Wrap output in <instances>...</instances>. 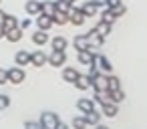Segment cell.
<instances>
[{
  "mask_svg": "<svg viewBox=\"0 0 147 129\" xmlns=\"http://www.w3.org/2000/svg\"><path fill=\"white\" fill-rule=\"evenodd\" d=\"M4 32H6V30H4V26L0 24V38H4Z\"/></svg>",
  "mask_w": 147,
  "mask_h": 129,
  "instance_id": "cell-39",
  "label": "cell"
},
{
  "mask_svg": "<svg viewBox=\"0 0 147 129\" xmlns=\"http://www.w3.org/2000/svg\"><path fill=\"white\" fill-rule=\"evenodd\" d=\"M55 6H57V10H59V12H69V10H71V4H69V2H65V0H57Z\"/></svg>",
  "mask_w": 147,
  "mask_h": 129,
  "instance_id": "cell-29",
  "label": "cell"
},
{
  "mask_svg": "<svg viewBox=\"0 0 147 129\" xmlns=\"http://www.w3.org/2000/svg\"><path fill=\"white\" fill-rule=\"evenodd\" d=\"M4 38H8L10 43H18V41L22 38V28H20V26H14V28H8V30L4 32Z\"/></svg>",
  "mask_w": 147,
  "mask_h": 129,
  "instance_id": "cell-9",
  "label": "cell"
},
{
  "mask_svg": "<svg viewBox=\"0 0 147 129\" xmlns=\"http://www.w3.org/2000/svg\"><path fill=\"white\" fill-rule=\"evenodd\" d=\"M51 18H53V24H59V26H65V24L69 22V14H67V12H59V10H57Z\"/></svg>",
  "mask_w": 147,
  "mask_h": 129,
  "instance_id": "cell-18",
  "label": "cell"
},
{
  "mask_svg": "<svg viewBox=\"0 0 147 129\" xmlns=\"http://www.w3.org/2000/svg\"><path fill=\"white\" fill-rule=\"evenodd\" d=\"M81 10H83V14H85V16L89 18V16H95V14H97L99 6H97V4L93 2V0H91V2H87V4H85V6H83Z\"/></svg>",
  "mask_w": 147,
  "mask_h": 129,
  "instance_id": "cell-22",
  "label": "cell"
},
{
  "mask_svg": "<svg viewBox=\"0 0 147 129\" xmlns=\"http://www.w3.org/2000/svg\"><path fill=\"white\" fill-rule=\"evenodd\" d=\"M20 28L24 30V28H30V18H26V20H22V24H20Z\"/></svg>",
  "mask_w": 147,
  "mask_h": 129,
  "instance_id": "cell-37",
  "label": "cell"
},
{
  "mask_svg": "<svg viewBox=\"0 0 147 129\" xmlns=\"http://www.w3.org/2000/svg\"><path fill=\"white\" fill-rule=\"evenodd\" d=\"M4 83H8V81H6V71L0 69V85H4Z\"/></svg>",
  "mask_w": 147,
  "mask_h": 129,
  "instance_id": "cell-35",
  "label": "cell"
},
{
  "mask_svg": "<svg viewBox=\"0 0 147 129\" xmlns=\"http://www.w3.org/2000/svg\"><path fill=\"white\" fill-rule=\"evenodd\" d=\"M67 14H69V22H73L75 26H81V24L85 22V18H87V16L83 14V10H81V8H71Z\"/></svg>",
  "mask_w": 147,
  "mask_h": 129,
  "instance_id": "cell-4",
  "label": "cell"
},
{
  "mask_svg": "<svg viewBox=\"0 0 147 129\" xmlns=\"http://www.w3.org/2000/svg\"><path fill=\"white\" fill-rule=\"evenodd\" d=\"M95 57H97V53H93V51H89V49L79 51V63H81V65H91V63H95Z\"/></svg>",
  "mask_w": 147,
  "mask_h": 129,
  "instance_id": "cell-7",
  "label": "cell"
},
{
  "mask_svg": "<svg viewBox=\"0 0 147 129\" xmlns=\"http://www.w3.org/2000/svg\"><path fill=\"white\" fill-rule=\"evenodd\" d=\"M87 41H89V47H93L95 51L103 45V36L101 34H97L95 30H89V34H87Z\"/></svg>",
  "mask_w": 147,
  "mask_h": 129,
  "instance_id": "cell-12",
  "label": "cell"
},
{
  "mask_svg": "<svg viewBox=\"0 0 147 129\" xmlns=\"http://www.w3.org/2000/svg\"><path fill=\"white\" fill-rule=\"evenodd\" d=\"M0 2H2V0H0Z\"/></svg>",
  "mask_w": 147,
  "mask_h": 129,
  "instance_id": "cell-42",
  "label": "cell"
},
{
  "mask_svg": "<svg viewBox=\"0 0 147 129\" xmlns=\"http://www.w3.org/2000/svg\"><path fill=\"white\" fill-rule=\"evenodd\" d=\"M77 109L85 115L87 111H91V109H95V101H91V99H79V103H77Z\"/></svg>",
  "mask_w": 147,
  "mask_h": 129,
  "instance_id": "cell-15",
  "label": "cell"
},
{
  "mask_svg": "<svg viewBox=\"0 0 147 129\" xmlns=\"http://www.w3.org/2000/svg\"><path fill=\"white\" fill-rule=\"evenodd\" d=\"M93 2H95L97 6H103V4H105V0H93Z\"/></svg>",
  "mask_w": 147,
  "mask_h": 129,
  "instance_id": "cell-40",
  "label": "cell"
},
{
  "mask_svg": "<svg viewBox=\"0 0 147 129\" xmlns=\"http://www.w3.org/2000/svg\"><path fill=\"white\" fill-rule=\"evenodd\" d=\"M30 65H34V67H42V65H47V55H45L42 51H34V53H30Z\"/></svg>",
  "mask_w": 147,
  "mask_h": 129,
  "instance_id": "cell-10",
  "label": "cell"
},
{
  "mask_svg": "<svg viewBox=\"0 0 147 129\" xmlns=\"http://www.w3.org/2000/svg\"><path fill=\"white\" fill-rule=\"evenodd\" d=\"M40 127L42 129H65V123H61V119L57 117V113H42L40 115Z\"/></svg>",
  "mask_w": 147,
  "mask_h": 129,
  "instance_id": "cell-1",
  "label": "cell"
},
{
  "mask_svg": "<svg viewBox=\"0 0 147 129\" xmlns=\"http://www.w3.org/2000/svg\"><path fill=\"white\" fill-rule=\"evenodd\" d=\"M93 30H95L97 34H101V36L105 38V36H107V34L111 32V24H109V22H103V20H101V22H99V24H97V26H95Z\"/></svg>",
  "mask_w": 147,
  "mask_h": 129,
  "instance_id": "cell-23",
  "label": "cell"
},
{
  "mask_svg": "<svg viewBox=\"0 0 147 129\" xmlns=\"http://www.w3.org/2000/svg\"><path fill=\"white\" fill-rule=\"evenodd\" d=\"M2 26H4V30L18 26V20H16V16H10V14H6V18H4V22H2Z\"/></svg>",
  "mask_w": 147,
  "mask_h": 129,
  "instance_id": "cell-27",
  "label": "cell"
},
{
  "mask_svg": "<svg viewBox=\"0 0 147 129\" xmlns=\"http://www.w3.org/2000/svg\"><path fill=\"white\" fill-rule=\"evenodd\" d=\"M73 85L79 91H87V89H91V79H89V75H77V79L73 81Z\"/></svg>",
  "mask_w": 147,
  "mask_h": 129,
  "instance_id": "cell-5",
  "label": "cell"
},
{
  "mask_svg": "<svg viewBox=\"0 0 147 129\" xmlns=\"http://www.w3.org/2000/svg\"><path fill=\"white\" fill-rule=\"evenodd\" d=\"M89 67V79H93V77H97L101 71H99V67H97V63H91V65H87Z\"/></svg>",
  "mask_w": 147,
  "mask_h": 129,
  "instance_id": "cell-32",
  "label": "cell"
},
{
  "mask_svg": "<svg viewBox=\"0 0 147 129\" xmlns=\"http://www.w3.org/2000/svg\"><path fill=\"white\" fill-rule=\"evenodd\" d=\"M51 45H53V51H65L69 43H67V38H65V36H55Z\"/></svg>",
  "mask_w": 147,
  "mask_h": 129,
  "instance_id": "cell-24",
  "label": "cell"
},
{
  "mask_svg": "<svg viewBox=\"0 0 147 129\" xmlns=\"http://www.w3.org/2000/svg\"><path fill=\"white\" fill-rule=\"evenodd\" d=\"M47 61H49V65H53V67H63V65L67 63V55H65V51H53V55L47 57Z\"/></svg>",
  "mask_w": 147,
  "mask_h": 129,
  "instance_id": "cell-3",
  "label": "cell"
},
{
  "mask_svg": "<svg viewBox=\"0 0 147 129\" xmlns=\"http://www.w3.org/2000/svg\"><path fill=\"white\" fill-rule=\"evenodd\" d=\"M40 12L42 14H49V16H53L55 12H57V6H55V2H40Z\"/></svg>",
  "mask_w": 147,
  "mask_h": 129,
  "instance_id": "cell-25",
  "label": "cell"
},
{
  "mask_svg": "<svg viewBox=\"0 0 147 129\" xmlns=\"http://www.w3.org/2000/svg\"><path fill=\"white\" fill-rule=\"evenodd\" d=\"M95 63H97L99 71H103V73H111V69H113L111 61H109L107 57H103V55H97V57H95Z\"/></svg>",
  "mask_w": 147,
  "mask_h": 129,
  "instance_id": "cell-8",
  "label": "cell"
},
{
  "mask_svg": "<svg viewBox=\"0 0 147 129\" xmlns=\"http://www.w3.org/2000/svg\"><path fill=\"white\" fill-rule=\"evenodd\" d=\"M91 87H95V91H107V75H97L91 79Z\"/></svg>",
  "mask_w": 147,
  "mask_h": 129,
  "instance_id": "cell-6",
  "label": "cell"
},
{
  "mask_svg": "<svg viewBox=\"0 0 147 129\" xmlns=\"http://www.w3.org/2000/svg\"><path fill=\"white\" fill-rule=\"evenodd\" d=\"M8 105H10V97L8 95H0V111L6 109Z\"/></svg>",
  "mask_w": 147,
  "mask_h": 129,
  "instance_id": "cell-34",
  "label": "cell"
},
{
  "mask_svg": "<svg viewBox=\"0 0 147 129\" xmlns=\"http://www.w3.org/2000/svg\"><path fill=\"white\" fill-rule=\"evenodd\" d=\"M117 113H119V109H117V103L109 101V103H105V105H103V115H107V117H115Z\"/></svg>",
  "mask_w": 147,
  "mask_h": 129,
  "instance_id": "cell-21",
  "label": "cell"
},
{
  "mask_svg": "<svg viewBox=\"0 0 147 129\" xmlns=\"http://www.w3.org/2000/svg\"><path fill=\"white\" fill-rule=\"evenodd\" d=\"M73 127H77V129H83V127H87V121H85V117H75V119H73Z\"/></svg>",
  "mask_w": 147,
  "mask_h": 129,
  "instance_id": "cell-33",
  "label": "cell"
},
{
  "mask_svg": "<svg viewBox=\"0 0 147 129\" xmlns=\"http://www.w3.org/2000/svg\"><path fill=\"white\" fill-rule=\"evenodd\" d=\"M14 61H16V65H18V67L30 65V53H26V51H18V53H16V57H14Z\"/></svg>",
  "mask_w": 147,
  "mask_h": 129,
  "instance_id": "cell-14",
  "label": "cell"
},
{
  "mask_svg": "<svg viewBox=\"0 0 147 129\" xmlns=\"http://www.w3.org/2000/svg\"><path fill=\"white\" fill-rule=\"evenodd\" d=\"M111 12H113V14H115V18H117V16H123V14L127 12V8H125V6L119 2L117 6H113V8H111Z\"/></svg>",
  "mask_w": 147,
  "mask_h": 129,
  "instance_id": "cell-30",
  "label": "cell"
},
{
  "mask_svg": "<svg viewBox=\"0 0 147 129\" xmlns=\"http://www.w3.org/2000/svg\"><path fill=\"white\" fill-rule=\"evenodd\" d=\"M24 8H26V12H28L30 16H36V14H40V2H38V0H28Z\"/></svg>",
  "mask_w": 147,
  "mask_h": 129,
  "instance_id": "cell-17",
  "label": "cell"
},
{
  "mask_svg": "<svg viewBox=\"0 0 147 129\" xmlns=\"http://www.w3.org/2000/svg\"><path fill=\"white\" fill-rule=\"evenodd\" d=\"M4 18H6V12H2V10H0V24L4 22Z\"/></svg>",
  "mask_w": 147,
  "mask_h": 129,
  "instance_id": "cell-38",
  "label": "cell"
},
{
  "mask_svg": "<svg viewBox=\"0 0 147 129\" xmlns=\"http://www.w3.org/2000/svg\"><path fill=\"white\" fill-rule=\"evenodd\" d=\"M107 95H109V101H113V103L125 101V93L121 91V87H119V89H113V91H107Z\"/></svg>",
  "mask_w": 147,
  "mask_h": 129,
  "instance_id": "cell-19",
  "label": "cell"
},
{
  "mask_svg": "<svg viewBox=\"0 0 147 129\" xmlns=\"http://www.w3.org/2000/svg\"><path fill=\"white\" fill-rule=\"evenodd\" d=\"M77 75H79V71H77V69H73V67H69V69H65V71H63V81L73 83V81L77 79Z\"/></svg>",
  "mask_w": 147,
  "mask_h": 129,
  "instance_id": "cell-26",
  "label": "cell"
},
{
  "mask_svg": "<svg viewBox=\"0 0 147 129\" xmlns=\"http://www.w3.org/2000/svg\"><path fill=\"white\" fill-rule=\"evenodd\" d=\"M6 81L12 83V85H18L24 81V71L20 67H12L10 71H6Z\"/></svg>",
  "mask_w": 147,
  "mask_h": 129,
  "instance_id": "cell-2",
  "label": "cell"
},
{
  "mask_svg": "<svg viewBox=\"0 0 147 129\" xmlns=\"http://www.w3.org/2000/svg\"><path fill=\"white\" fill-rule=\"evenodd\" d=\"M95 103H101V105L109 103V95H107V91H97V95H95Z\"/></svg>",
  "mask_w": 147,
  "mask_h": 129,
  "instance_id": "cell-28",
  "label": "cell"
},
{
  "mask_svg": "<svg viewBox=\"0 0 147 129\" xmlns=\"http://www.w3.org/2000/svg\"><path fill=\"white\" fill-rule=\"evenodd\" d=\"M36 16H38V18H36V24H38L40 30H49V28L53 26V18H51L49 14H42V12H40V14H36Z\"/></svg>",
  "mask_w": 147,
  "mask_h": 129,
  "instance_id": "cell-11",
  "label": "cell"
},
{
  "mask_svg": "<svg viewBox=\"0 0 147 129\" xmlns=\"http://www.w3.org/2000/svg\"><path fill=\"white\" fill-rule=\"evenodd\" d=\"M65 2H69V4H73V2H75V0H65Z\"/></svg>",
  "mask_w": 147,
  "mask_h": 129,
  "instance_id": "cell-41",
  "label": "cell"
},
{
  "mask_svg": "<svg viewBox=\"0 0 147 129\" xmlns=\"http://www.w3.org/2000/svg\"><path fill=\"white\" fill-rule=\"evenodd\" d=\"M73 45H75V49H77V53H79V51H85V49L89 47V41H87V34H81V36H75V41H73Z\"/></svg>",
  "mask_w": 147,
  "mask_h": 129,
  "instance_id": "cell-20",
  "label": "cell"
},
{
  "mask_svg": "<svg viewBox=\"0 0 147 129\" xmlns=\"http://www.w3.org/2000/svg\"><path fill=\"white\" fill-rule=\"evenodd\" d=\"M119 2H121V0H105V4H107L109 8H113V6H117Z\"/></svg>",
  "mask_w": 147,
  "mask_h": 129,
  "instance_id": "cell-36",
  "label": "cell"
},
{
  "mask_svg": "<svg viewBox=\"0 0 147 129\" xmlns=\"http://www.w3.org/2000/svg\"><path fill=\"white\" fill-rule=\"evenodd\" d=\"M85 121H87V125H99V121H101V113H97L95 109H91V111L85 113Z\"/></svg>",
  "mask_w": 147,
  "mask_h": 129,
  "instance_id": "cell-16",
  "label": "cell"
},
{
  "mask_svg": "<svg viewBox=\"0 0 147 129\" xmlns=\"http://www.w3.org/2000/svg\"><path fill=\"white\" fill-rule=\"evenodd\" d=\"M103 22H109V24H113V20H115V14L111 12V8H107L105 12H103V18H101Z\"/></svg>",
  "mask_w": 147,
  "mask_h": 129,
  "instance_id": "cell-31",
  "label": "cell"
},
{
  "mask_svg": "<svg viewBox=\"0 0 147 129\" xmlns=\"http://www.w3.org/2000/svg\"><path fill=\"white\" fill-rule=\"evenodd\" d=\"M32 43L38 45V47L47 45V43H49V30H40V28H38V32L32 34Z\"/></svg>",
  "mask_w": 147,
  "mask_h": 129,
  "instance_id": "cell-13",
  "label": "cell"
}]
</instances>
